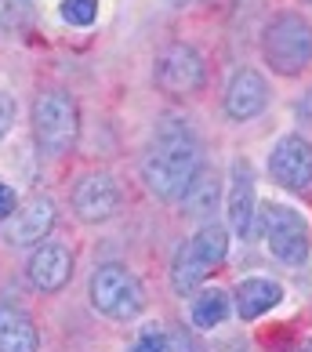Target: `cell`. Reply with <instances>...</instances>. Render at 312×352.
<instances>
[{
    "mask_svg": "<svg viewBox=\"0 0 312 352\" xmlns=\"http://www.w3.org/2000/svg\"><path fill=\"white\" fill-rule=\"evenodd\" d=\"M200 138L197 131L171 116L160 131H156V142L153 149L146 153V160H142V178H146V186L156 192L160 200L175 204L186 197L192 175L200 171Z\"/></svg>",
    "mask_w": 312,
    "mask_h": 352,
    "instance_id": "obj_1",
    "label": "cell"
},
{
    "mask_svg": "<svg viewBox=\"0 0 312 352\" xmlns=\"http://www.w3.org/2000/svg\"><path fill=\"white\" fill-rule=\"evenodd\" d=\"M262 55L280 76H302L312 66V22L298 11H280L262 33Z\"/></svg>",
    "mask_w": 312,
    "mask_h": 352,
    "instance_id": "obj_2",
    "label": "cell"
},
{
    "mask_svg": "<svg viewBox=\"0 0 312 352\" xmlns=\"http://www.w3.org/2000/svg\"><path fill=\"white\" fill-rule=\"evenodd\" d=\"M91 305L109 320H135L146 309V291L127 265H98L91 272Z\"/></svg>",
    "mask_w": 312,
    "mask_h": 352,
    "instance_id": "obj_3",
    "label": "cell"
},
{
    "mask_svg": "<svg viewBox=\"0 0 312 352\" xmlns=\"http://www.w3.org/2000/svg\"><path fill=\"white\" fill-rule=\"evenodd\" d=\"M33 135L47 153L73 149L76 135H80V109L66 91H44L33 102Z\"/></svg>",
    "mask_w": 312,
    "mask_h": 352,
    "instance_id": "obj_4",
    "label": "cell"
},
{
    "mask_svg": "<svg viewBox=\"0 0 312 352\" xmlns=\"http://www.w3.org/2000/svg\"><path fill=\"white\" fill-rule=\"evenodd\" d=\"M262 236H265V247L269 254L276 258L280 265H302L309 258V226L305 218L294 211L287 204H269L265 214H262Z\"/></svg>",
    "mask_w": 312,
    "mask_h": 352,
    "instance_id": "obj_5",
    "label": "cell"
},
{
    "mask_svg": "<svg viewBox=\"0 0 312 352\" xmlns=\"http://www.w3.org/2000/svg\"><path fill=\"white\" fill-rule=\"evenodd\" d=\"M156 84H160L167 95H192V91L203 87V55L192 44H167L160 55H156Z\"/></svg>",
    "mask_w": 312,
    "mask_h": 352,
    "instance_id": "obj_6",
    "label": "cell"
},
{
    "mask_svg": "<svg viewBox=\"0 0 312 352\" xmlns=\"http://www.w3.org/2000/svg\"><path fill=\"white\" fill-rule=\"evenodd\" d=\"M269 175L276 186L302 192L312 186V142L302 135H283L269 153Z\"/></svg>",
    "mask_w": 312,
    "mask_h": 352,
    "instance_id": "obj_7",
    "label": "cell"
},
{
    "mask_svg": "<svg viewBox=\"0 0 312 352\" xmlns=\"http://www.w3.org/2000/svg\"><path fill=\"white\" fill-rule=\"evenodd\" d=\"M73 207L84 221H106V218L116 214V207H120V189H116V182L106 171H91L76 182Z\"/></svg>",
    "mask_w": 312,
    "mask_h": 352,
    "instance_id": "obj_8",
    "label": "cell"
},
{
    "mask_svg": "<svg viewBox=\"0 0 312 352\" xmlns=\"http://www.w3.org/2000/svg\"><path fill=\"white\" fill-rule=\"evenodd\" d=\"M269 106V84L258 69H236L225 87V113L232 120H254Z\"/></svg>",
    "mask_w": 312,
    "mask_h": 352,
    "instance_id": "obj_9",
    "label": "cell"
},
{
    "mask_svg": "<svg viewBox=\"0 0 312 352\" xmlns=\"http://www.w3.org/2000/svg\"><path fill=\"white\" fill-rule=\"evenodd\" d=\"M25 272H30V283L36 287V291L55 294V291H62V287L69 283V276H73V254H69L62 243H41V247L33 251Z\"/></svg>",
    "mask_w": 312,
    "mask_h": 352,
    "instance_id": "obj_10",
    "label": "cell"
},
{
    "mask_svg": "<svg viewBox=\"0 0 312 352\" xmlns=\"http://www.w3.org/2000/svg\"><path fill=\"white\" fill-rule=\"evenodd\" d=\"M51 226H55V200H51V197H33L25 207H19L15 218H11L8 243L33 247V243H41L47 236Z\"/></svg>",
    "mask_w": 312,
    "mask_h": 352,
    "instance_id": "obj_11",
    "label": "cell"
},
{
    "mask_svg": "<svg viewBox=\"0 0 312 352\" xmlns=\"http://www.w3.org/2000/svg\"><path fill=\"white\" fill-rule=\"evenodd\" d=\"M229 229L236 236H251V226H254V175L243 160L232 164V178H229Z\"/></svg>",
    "mask_w": 312,
    "mask_h": 352,
    "instance_id": "obj_12",
    "label": "cell"
},
{
    "mask_svg": "<svg viewBox=\"0 0 312 352\" xmlns=\"http://www.w3.org/2000/svg\"><path fill=\"white\" fill-rule=\"evenodd\" d=\"M0 352H41L33 320L19 305H0Z\"/></svg>",
    "mask_w": 312,
    "mask_h": 352,
    "instance_id": "obj_13",
    "label": "cell"
},
{
    "mask_svg": "<svg viewBox=\"0 0 312 352\" xmlns=\"http://www.w3.org/2000/svg\"><path fill=\"white\" fill-rule=\"evenodd\" d=\"M280 298H283L280 283H272L265 276H251L236 287V312H240V320H258L269 309H276Z\"/></svg>",
    "mask_w": 312,
    "mask_h": 352,
    "instance_id": "obj_14",
    "label": "cell"
},
{
    "mask_svg": "<svg viewBox=\"0 0 312 352\" xmlns=\"http://www.w3.org/2000/svg\"><path fill=\"white\" fill-rule=\"evenodd\" d=\"M218 197H222V182H218L214 167H200L197 175H192L186 197H181V211L189 218H211L214 207H218Z\"/></svg>",
    "mask_w": 312,
    "mask_h": 352,
    "instance_id": "obj_15",
    "label": "cell"
},
{
    "mask_svg": "<svg viewBox=\"0 0 312 352\" xmlns=\"http://www.w3.org/2000/svg\"><path fill=\"white\" fill-rule=\"evenodd\" d=\"M211 272V265H203L197 251L186 243V247H178V254H175V265H171V287L178 294H192L197 287L203 283V276Z\"/></svg>",
    "mask_w": 312,
    "mask_h": 352,
    "instance_id": "obj_16",
    "label": "cell"
},
{
    "mask_svg": "<svg viewBox=\"0 0 312 352\" xmlns=\"http://www.w3.org/2000/svg\"><path fill=\"white\" fill-rule=\"evenodd\" d=\"M189 247L197 251V258H200L203 265H211V269H214V265H222V262H225V254H229V229H225V226H218V221H214V226L207 221V226L197 232V236L189 240Z\"/></svg>",
    "mask_w": 312,
    "mask_h": 352,
    "instance_id": "obj_17",
    "label": "cell"
},
{
    "mask_svg": "<svg viewBox=\"0 0 312 352\" xmlns=\"http://www.w3.org/2000/svg\"><path fill=\"white\" fill-rule=\"evenodd\" d=\"M229 320V294L218 291V287H211V291L197 294V302H192V323L203 331L218 327V323Z\"/></svg>",
    "mask_w": 312,
    "mask_h": 352,
    "instance_id": "obj_18",
    "label": "cell"
},
{
    "mask_svg": "<svg viewBox=\"0 0 312 352\" xmlns=\"http://www.w3.org/2000/svg\"><path fill=\"white\" fill-rule=\"evenodd\" d=\"M58 11L69 25H91L98 19V0H62Z\"/></svg>",
    "mask_w": 312,
    "mask_h": 352,
    "instance_id": "obj_19",
    "label": "cell"
},
{
    "mask_svg": "<svg viewBox=\"0 0 312 352\" xmlns=\"http://www.w3.org/2000/svg\"><path fill=\"white\" fill-rule=\"evenodd\" d=\"M131 352H171V342L160 327H142L138 338L131 342Z\"/></svg>",
    "mask_w": 312,
    "mask_h": 352,
    "instance_id": "obj_20",
    "label": "cell"
},
{
    "mask_svg": "<svg viewBox=\"0 0 312 352\" xmlns=\"http://www.w3.org/2000/svg\"><path fill=\"white\" fill-rule=\"evenodd\" d=\"M11 124H15V98H11V95H4V91H0V142L8 138Z\"/></svg>",
    "mask_w": 312,
    "mask_h": 352,
    "instance_id": "obj_21",
    "label": "cell"
},
{
    "mask_svg": "<svg viewBox=\"0 0 312 352\" xmlns=\"http://www.w3.org/2000/svg\"><path fill=\"white\" fill-rule=\"evenodd\" d=\"M15 211H19V197H15V189L0 182V221H4V218H15Z\"/></svg>",
    "mask_w": 312,
    "mask_h": 352,
    "instance_id": "obj_22",
    "label": "cell"
},
{
    "mask_svg": "<svg viewBox=\"0 0 312 352\" xmlns=\"http://www.w3.org/2000/svg\"><path fill=\"white\" fill-rule=\"evenodd\" d=\"M298 109H302V116H305V120H312V87H309V95L302 98V106H298Z\"/></svg>",
    "mask_w": 312,
    "mask_h": 352,
    "instance_id": "obj_23",
    "label": "cell"
},
{
    "mask_svg": "<svg viewBox=\"0 0 312 352\" xmlns=\"http://www.w3.org/2000/svg\"><path fill=\"white\" fill-rule=\"evenodd\" d=\"M298 352H312V338H309V342H302V349H298Z\"/></svg>",
    "mask_w": 312,
    "mask_h": 352,
    "instance_id": "obj_24",
    "label": "cell"
}]
</instances>
